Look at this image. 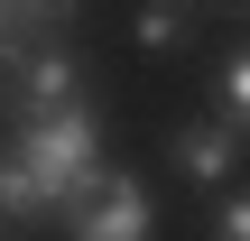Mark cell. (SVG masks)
I'll use <instances>...</instances> for the list:
<instances>
[{
    "label": "cell",
    "instance_id": "cell-4",
    "mask_svg": "<svg viewBox=\"0 0 250 241\" xmlns=\"http://www.w3.org/2000/svg\"><path fill=\"white\" fill-rule=\"evenodd\" d=\"M241 130L223 121V111H186L176 130H167V167H176V186H195V195H223L232 176H241Z\"/></svg>",
    "mask_w": 250,
    "mask_h": 241
},
{
    "label": "cell",
    "instance_id": "cell-10",
    "mask_svg": "<svg viewBox=\"0 0 250 241\" xmlns=\"http://www.w3.org/2000/svg\"><path fill=\"white\" fill-rule=\"evenodd\" d=\"M9 19H19V0H0V37H9Z\"/></svg>",
    "mask_w": 250,
    "mask_h": 241
},
{
    "label": "cell",
    "instance_id": "cell-9",
    "mask_svg": "<svg viewBox=\"0 0 250 241\" xmlns=\"http://www.w3.org/2000/svg\"><path fill=\"white\" fill-rule=\"evenodd\" d=\"M204 19H232V28H250V0H195Z\"/></svg>",
    "mask_w": 250,
    "mask_h": 241
},
{
    "label": "cell",
    "instance_id": "cell-7",
    "mask_svg": "<svg viewBox=\"0 0 250 241\" xmlns=\"http://www.w3.org/2000/svg\"><path fill=\"white\" fill-rule=\"evenodd\" d=\"M213 111H223V121L250 139V28H241V46L223 56V74H213Z\"/></svg>",
    "mask_w": 250,
    "mask_h": 241
},
{
    "label": "cell",
    "instance_id": "cell-2",
    "mask_svg": "<svg viewBox=\"0 0 250 241\" xmlns=\"http://www.w3.org/2000/svg\"><path fill=\"white\" fill-rule=\"evenodd\" d=\"M74 102H102L93 65L74 46H19V37H0V121L9 130L46 121V111H74Z\"/></svg>",
    "mask_w": 250,
    "mask_h": 241
},
{
    "label": "cell",
    "instance_id": "cell-6",
    "mask_svg": "<svg viewBox=\"0 0 250 241\" xmlns=\"http://www.w3.org/2000/svg\"><path fill=\"white\" fill-rule=\"evenodd\" d=\"M74 28H83V0H19V19H9L19 46H74Z\"/></svg>",
    "mask_w": 250,
    "mask_h": 241
},
{
    "label": "cell",
    "instance_id": "cell-1",
    "mask_svg": "<svg viewBox=\"0 0 250 241\" xmlns=\"http://www.w3.org/2000/svg\"><path fill=\"white\" fill-rule=\"evenodd\" d=\"M93 176H102V102L19 121L0 149V223H56L65 232V214L93 195Z\"/></svg>",
    "mask_w": 250,
    "mask_h": 241
},
{
    "label": "cell",
    "instance_id": "cell-8",
    "mask_svg": "<svg viewBox=\"0 0 250 241\" xmlns=\"http://www.w3.org/2000/svg\"><path fill=\"white\" fill-rule=\"evenodd\" d=\"M204 241H250V186H241V195L223 186V204H213V223H204Z\"/></svg>",
    "mask_w": 250,
    "mask_h": 241
},
{
    "label": "cell",
    "instance_id": "cell-3",
    "mask_svg": "<svg viewBox=\"0 0 250 241\" xmlns=\"http://www.w3.org/2000/svg\"><path fill=\"white\" fill-rule=\"evenodd\" d=\"M148 232H158V195L130 167H102L93 195L65 214V241H148Z\"/></svg>",
    "mask_w": 250,
    "mask_h": 241
},
{
    "label": "cell",
    "instance_id": "cell-5",
    "mask_svg": "<svg viewBox=\"0 0 250 241\" xmlns=\"http://www.w3.org/2000/svg\"><path fill=\"white\" fill-rule=\"evenodd\" d=\"M195 28H204V9H195V0H139V9H130V46H139V56H158V65H167V56H186V46H195Z\"/></svg>",
    "mask_w": 250,
    "mask_h": 241
}]
</instances>
